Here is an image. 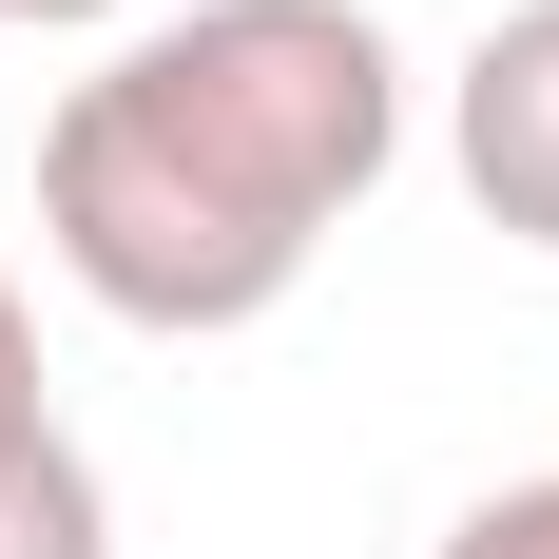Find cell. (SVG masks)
<instances>
[{
    "label": "cell",
    "mask_w": 559,
    "mask_h": 559,
    "mask_svg": "<svg viewBox=\"0 0 559 559\" xmlns=\"http://www.w3.org/2000/svg\"><path fill=\"white\" fill-rule=\"evenodd\" d=\"M405 155V58L367 0H193L39 116V251L116 329H251L309 289Z\"/></svg>",
    "instance_id": "6da1fadb"
},
{
    "label": "cell",
    "mask_w": 559,
    "mask_h": 559,
    "mask_svg": "<svg viewBox=\"0 0 559 559\" xmlns=\"http://www.w3.org/2000/svg\"><path fill=\"white\" fill-rule=\"evenodd\" d=\"M0 559H116V502H97V463H78V425H0Z\"/></svg>",
    "instance_id": "3957f363"
},
{
    "label": "cell",
    "mask_w": 559,
    "mask_h": 559,
    "mask_svg": "<svg viewBox=\"0 0 559 559\" xmlns=\"http://www.w3.org/2000/svg\"><path fill=\"white\" fill-rule=\"evenodd\" d=\"M0 20H116V0H0Z\"/></svg>",
    "instance_id": "8992f818"
},
{
    "label": "cell",
    "mask_w": 559,
    "mask_h": 559,
    "mask_svg": "<svg viewBox=\"0 0 559 559\" xmlns=\"http://www.w3.org/2000/svg\"><path fill=\"white\" fill-rule=\"evenodd\" d=\"M425 559H559V463H540V483H502V502H463Z\"/></svg>",
    "instance_id": "277c9868"
},
{
    "label": "cell",
    "mask_w": 559,
    "mask_h": 559,
    "mask_svg": "<svg viewBox=\"0 0 559 559\" xmlns=\"http://www.w3.org/2000/svg\"><path fill=\"white\" fill-rule=\"evenodd\" d=\"M0 425H39V309H20V271H0Z\"/></svg>",
    "instance_id": "5b68a950"
},
{
    "label": "cell",
    "mask_w": 559,
    "mask_h": 559,
    "mask_svg": "<svg viewBox=\"0 0 559 559\" xmlns=\"http://www.w3.org/2000/svg\"><path fill=\"white\" fill-rule=\"evenodd\" d=\"M444 155H463V193H483V231L559 251V0H521V20H483V39H463Z\"/></svg>",
    "instance_id": "7a4b0ae2"
}]
</instances>
